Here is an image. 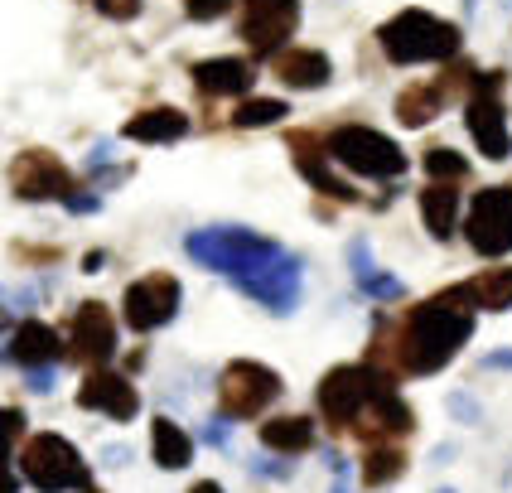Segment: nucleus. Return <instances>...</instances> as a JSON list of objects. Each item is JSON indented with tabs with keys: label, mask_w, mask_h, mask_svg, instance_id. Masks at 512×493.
<instances>
[{
	"label": "nucleus",
	"mask_w": 512,
	"mask_h": 493,
	"mask_svg": "<svg viewBox=\"0 0 512 493\" xmlns=\"http://www.w3.org/2000/svg\"><path fill=\"white\" fill-rule=\"evenodd\" d=\"M184 247L208 271L232 276L266 310H276V315L295 310V300H300V261L285 257L271 237L247 228H203V232H189Z\"/></svg>",
	"instance_id": "f257e3e1"
},
{
	"label": "nucleus",
	"mask_w": 512,
	"mask_h": 493,
	"mask_svg": "<svg viewBox=\"0 0 512 493\" xmlns=\"http://www.w3.org/2000/svg\"><path fill=\"white\" fill-rule=\"evenodd\" d=\"M469 334H474V300H469L464 286H450V290H440V295H430L426 305H416L397 329L387 324V339L392 344H377L372 339V353L392 348L387 373L401 382L406 373H440L459 348L469 344Z\"/></svg>",
	"instance_id": "f03ea898"
},
{
	"label": "nucleus",
	"mask_w": 512,
	"mask_h": 493,
	"mask_svg": "<svg viewBox=\"0 0 512 493\" xmlns=\"http://www.w3.org/2000/svg\"><path fill=\"white\" fill-rule=\"evenodd\" d=\"M392 387H397V377L372 368V363H339V368H329V373L319 377V387H314L319 421L334 435H353V426L368 411L372 397H382Z\"/></svg>",
	"instance_id": "7ed1b4c3"
},
{
	"label": "nucleus",
	"mask_w": 512,
	"mask_h": 493,
	"mask_svg": "<svg viewBox=\"0 0 512 493\" xmlns=\"http://www.w3.org/2000/svg\"><path fill=\"white\" fill-rule=\"evenodd\" d=\"M15 455H20V479H25L34 493H97L83 450H78L68 435L34 431Z\"/></svg>",
	"instance_id": "20e7f679"
},
{
	"label": "nucleus",
	"mask_w": 512,
	"mask_h": 493,
	"mask_svg": "<svg viewBox=\"0 0 512 493\" xmlns=\"http://www.w3.org/2000/svg\"><path fill=\"white\" fill-rule=\"evenodd\" d=\"M377 44L392 63H450L464 49V34L430 10H397L377 29Z\"/></svg>",
	"instance_id": "39448f33"
},
{
	"label": "nucleus",
	"mask_w": 512,
	"mask_h": 493,
	"mask_svg": "<svg viewBox=\"0 0 512 493\" xmlns=\"http://www.w3.org/2000/svg\"><path fill=\"white\" fill-rule=\"evenodd\" d=\"M324 155L353 174L368 179H401L406 174V150L377 126H334L324 136Z\"/></svg>",
	"instance_id": "423d86ee"
},
{
	"label": "nucleus",
	"mask_w": 512,
	"mask_h": 493,
	"mask_svg": "<svg viewBox=\"0 0 512 493\" xmlns=\"http://www.w3.org/2000/svg\"><path fill=\"white\" fill-rule=\"evenodd\" d=\"M285 382L276 368L256 363V358H232L228 368L218 373V411L223 421H256L271 406L281 402Z\"/></svg>",
	"instance_id": "0eeeda50"
},
{
	"label": "nucleus",
	"mask_w": 512,
	"mask_h": 493,
	"mask_svg": "<svg viewBox=\"0 0 512 493\" xmlns=\"http://www.w3.org/2000/svg\"><path fill=\"white\" fill-rule=\"evenodd\" d=\"M503 87H508V73L493 68V73H479L474 92L464 97V126L474 145L484 150V160H508L512 155V131H508V107H503Z\"/></svg>",
	"instance_id": "6e6552de"
},
{
	"label": "nucleus",
	"mask_w": 512,
	"mask_h": 493,
	"mask_svg": "<svg viewBox=\"0 0 512 493\" xmlns=\"http://www.w3.org/2000/svg\"><path fill=\"white\" fill-rule=\"evenodd\" d=\"M464 242L488 261H503L512 252V184H488L469 199L464 213Z\"/></svg>",
	"instance_id": "1a4fd4ad"
},
{
	"label": "nucleus",
	"mask_w": 512,
	"mask_h": 493,
	"mask_svg": "<svg viewBox=\"0 0 512 493\" xmlns=\"http://www.w3.org/2000/svg\"><path fill=\"white\" fill-rule=\"evenodd\" d=\"M179 300H184L179 276L150 271L141 281H131L126 295H121V324L136 329V334H155V329H165V324L179 315Z\"/></svg>",
	"instance_id": "9d476101"
},
{
	"label": "nucleus",
	"mask_w": 512,
	"mask_h": 493,
	"mask_svg": "<svg viewBox=\"0 0 512 493\" xmlns=\"http://www.w3.org/2000/svg\"><path fill=\"white\" fill-rule=\"evenodd\" d=\"M5 179H10V194L25 203H44V199H73V189H78V179H73V170L58 160L54 150H20L15 160H10V170H5Z\"/></svg>",
	"instance_id": "9b49d317"
},
{
	"label": "nucleus",
	"mask_w": 512,
	"mask_h": 493,
	"mask_svg": "<svg viewBox=\"0 0 512 493\" xmlns=\"http://www.w3.org/2000/svg\"><path fill=\"white\" fill-rule=\"evenodd\" d=\"M63 358L92 368H107L116 358V315L102 300H78V310L68 319V339H63Z\"/></svg>",
	"instance_id": "f8f14e48"
},
{
	"label": "nucleus",
	"mask_w": 512,
	"mask_h": 493,
	"mask_svg": "<svg viewBox=\"0 0 512 493\" xmlns=\"http://www.w3.org/2000/svg\"><path fill=\"white\" fill-rule=\"evenodd\" d=\"M300 29V0H242V44L261 58H276Z\"/></svg>",
	"instance_id": "ddd939ff"
},
{
	"label": "nucleus",
	"mask_w": 512,
	"mask_h": 493,
	"mask_svg": "<svg viewBox=\"0 0 512 493\" xmlns=\"http://www.w3.org/2000/svg\"><path fill=\"white\" fill-rule=\"evenodd\" d=\"M78 406H83V411H97V416H107V421H116V426H126V421L141 416V392H136V382H131L126 373L92 368V373H83V382H78Z\"/></svg>",
	"instance_id": "4468645a"
},
{
	"label": "nucleus",
	"mask_w": 512,
	"mask_h": 493,
	"mask_svg": "<svg viewBox=\"0 0 512 493\" xmlns=\"http://www.w3.org/2000/svg\"><path fill=\"white\" fill-rule=\"evenodd\" d=\"M285 150H290L295 170L305 174L319 194H329V199H339V203H363V194H358V189H348V179H339V174L329 170L324 141H319L314 131H290V136H285Z\"/></svg>",
	"instance_id": "2eb2a0df"
},
{
	"label": "nucleus",
	"mask_w": 512,
	"mask_h": 493,
	"mask_svg": "<svg viewBox=\"0 0 512 493\" xmlns=\"http://www.w3.org/2000/svg\"><path fill=\"white\" fill-rule=\"evenodd\" d=\"M10 363H20V368H34V373H49L54 363H63V334H58L54 324H44V319H20L15 329H10Z\"/></svg>",
	"instance_id": "dca6fc26"
},
{
	"label": "nucleus",
	"mask_w": 512,
	"mask_h": 493,
	"mask_svg": "<svg viewBox=\"0 0 512 493\" xmlns=\"http://www.w3.org/2000/svg\"><path fill=\"white\" fill-rule=\"evenodd\" d=\"M189 78L199 87L203 97H242V92H252L256 83V68L252 58H199L194 68H189Z\"/></svg>",
	"instance_id": "f3484780"
},
{
	"label": "nucleus",
	"mask_w": 512,
	"mask_h": 493,
	"mask_svg": "<svg viewBox=\"0 0 512 493\" xmlns=\"http://www.w3.org/2000/svg\"><path fill=\"white\" fill-rule=\"evenodd\" d=\"M271 73L285 87H295V92H319V87H329V78H334V63H329V54H319V49H281V54L271 58Z\"/></svg>",
	"instance_id": "a211bd4d"
},
{
	"label": "nucleus",
	"mask_w": 512,
	"mask_h": 493,
	"mask_svg": "<svg viewBox=\"0 0 512 493\" xmlns=\"http://www.w3.org/2000/svg\"><path fill=\"white\" fill-rule=\"evenodd\" d=\"M121 136L141 145H174L179 136H189V116L179 107H145V112H136L121 126Z\"/></svg>",
	"instance_id": "6ab92c4d"
},
{
	"label": "nucleus",
	"mask_w": 512,
	"mask_h": 493,
	"mask_svg": "<svg viewBox=\"0 0 512 493\" xmlns=\"http://www.w3.org/2000/svg\"><path fill=\"white\" fill-rule=\"evenodd\" d=\"M314 416H271V421H261L256 426V440L266 445V450H276V455H305L314 450Z\"/></svg>",
	"instance_id": "aec40b11"
},
{
	"label": "nucleus",
	"mask_w": 512,
	"mask_h": 493,
	"mask_svg": "<svg viewBox=\"0 0 512 493\" xmlns=\"http://www.w3.org/2000/svg\"><path fill=\"white\" fill-rule=\"evenodd\" d=\"M459 208H464L459 184H430V189H421V223L430 228L435 242H450V237H455Z\"/></svg>",
	"instance_id": "412c9836"
},
{
	"label": "nucleus",
	"mask_w": 512,
	"mask_h": 493,
	"mask_svg": "<svg viewBox=\"0 0 512 493\" xmlns=\"http://www.w3.org/2000/svg\"><path fill=\"white\" fill-rule=\"evenodd\" d=\"M150 455H155L160 469H189V460H194V435L184 431L179 421H170V416H155L150 421Z\"/></svg>",
	"instance_id": "4be33fe9"
},
{
	"label": "nucleus",
	"mask_w": 512,
	"mask_h": 493,
	"mask_svg": "<svg viewBox=\"0 0 512 493\" xmlns=\"http://www.w3.org/2000/svg\"><path fill=\"white\" fill-rule=\"evenodd\" d=\"M440 107H445V97H440V87L435 83H411L397 92V121L401 126H411V131H421V126H430L435 116H440Z\"/></svg>",
	"instance_id": "5701e85b"
},
{
	"label": "nucleus",
	"mask_w": 512,
	"mask_h": 493,
	"mask_svg": "<svg viewBox=\"0 0 512 493\" xmlns=\"http://www.w3.org/2000/svg\"><path fill=\"white\" fill-rule=\"evenodd\" d=\"M474 310H512V266H488L474 281H464Z\"/></svg>",
	"instance_id": "b1692460"
},
{
	"label": "nucleus",
	"mask_w": 512,
	"mask_h": 493,
	"mask_svg": "<svg viewBox=\"0 0 512 493\" xmlns=\"http://www.w3.org/2000/svg\"><path fill=\"white\" fill-rule=\"evenodd\" d=\"M406 474V450L401 445H368L363 455V489H387Z\"/></svg>",
	"instance_id": "393cba45"
},
{
	"label": "nucleus",
	"mask_w": 512,
	"mask_h": 493,
	"mask_svg": "<svg viewBox=\"0 0 512 493\" xmlns=\"http://www.w3.org/2000/svg\"><path fill=\"white\" fill-rule=\"evenodd\" d=\"M285 107L281 97H247L237 112H232V126L237 131H256V126H276V121H285Z\"/></svg>",
	"instance_id": "a878e982"
},
{
	"label": "nucleus",
	"mask_w": 512,
	"mask_h": 493,
	"mask_svg": "<svg viewBox=\"0 0 512 493\" xmlns=\"http://www.w3.org/2000/svg\"><path fill=\"white\" fill-rule=\"evenodd\" d=\"M426 174L435 184H459V179H469V160L450 145H435V150H426Z\"/></svg>",
	"instance_id": "bb28decb"
},
{
	"label": "nucleus",
	"mask_w": 512,
	"mask_h": 493,
	"mask_svg": "<svg viewBox=\"0 0 512 493\" xmlns=\"http://www.w3.org/2000/svg\"><path fill=\"white\" fill-rule=\"evenodd\" d=\"M29 440V416L25 406H0V460H10Z\"/></svg>",
	"instance_id": "cd10ccee"
},
{
	"label": "nucleus",
	"mask_w": 512,
	"mask_h": 493,
	"mask_svg": "<svg viewBox=\"0 0 512 493\" xmlns=\"http://www.w3.org/2000/svg\"><path fill=\"white\" fill-rule=\"evenodd\" d=\"M10 257L25 261V266H54L63 257V247H29V242H10Z\"/></svg>",
	"instance_id": "c85d7f7f"
},
{
	"label": "nucleus",
	"mask_w": 512,
	"mask_h": 493,
	"mask_svg": "<svg viewBox=\"0 0 512 493\" xmlns=\"http://www.w3.org/2000/svg\"><path fill=\"white\" fill-rule=\"evenodd\" d=\"M237 0H184V15L189 20H223Z\"/></svg>",
	"instance_id": "c756f323"
},
{
	"label": "nucleus",
	"mask_w": 512,
	"mask_h": 493,
	"mask_svg": "<svg viewBox=\"0 0 512 493\" xmlns=\"http://www.w3.org/2000/svg\"><path fill=\"white\" fill-rule=\"evenodd\" d=\"M87 5H97V10L107 15V20H136L145 0H87Z\"/></svg>",
	"instance_id": "7c9ffc66"
},
{
	"label": "nucleus",
	"mask_w": 512,
	"mask_h": 493,
	"mask_svg": "<svg viewBox=\"0 0 512 493\" xmlns=\"http://www.w3.org/2000/svg\"><path fill=\"white\" fill-rule=\"evenodd\" d=\"M363 290H368V295H377V300H392V295H401V281H397V276H368V281H363Z\"/></svg>",
	"instance_id": "2f4dec72"
},
{
	"label": "nucleus",
	"mask_w": 512,
	"mask_h": 493,
	"mask_svg": "<svg viewBox=\"0 0 512 493\" xmlns=\"http://www.w3.org/2000/svg\"><path fill=\"white\" fill-rule=\"evenodd\" d=\"M0 493H20V474L10 460H0Z\"/></svg>",
	"instance_id": "473e14b6"
},
{
	"label": "nucleus",
	"mask_w": 512,
	"mask_h": 493,
	"mask_svg": "<svg viewBox=\"0 0 512 493\" xmlns=\"http://www.w3.org/2000/svg\"><path fill=\"white\" fill-rule=\"evenodd\" d=\"M102 266H107V252H87V257H83V271H87V276H97Z\"/></svg>",
	"instance_id": "72a5a7b5"
},
{
	"label": "nucleus",
	"mask_w": 512,
	"mask_h": 493,
	"mask_svg": "<svg viewBox=\"0 0 512 493\" xmlns=\"http://www.w3.org/2000/svg\"><path fill=\"white\" fill-rule=\"evenodd\" d=\"M484 363H488V368H512V353H488Z\"/></svg>",
	"instance_id": "f704fd0d"
},
{
	"label": "nucleus",
	"mask_w": 512,
	"mask_h": 493,
	"mask_svg": "<svg viewBox=\"0 0 512 493\" xmlns=\"http://www.w3.org/2000/svg\"><path fill=\"white\" fill-rule=\"evenodd\" d=\"M189 493H223V484H218V479H199Z\"/></svg>",
	"instance_id": "c9c22d12"
},
{
	"label": "nucleus",
	"mask_w": 512,
	"mask_h": 493,
	"mask_svg": "<svg viewBox=\"0 0 512 493\" xmlns=\"http://www.w3.org/2000/svg\"><path fill=\"white\" fill-rule=\"evenodd\" d=\"M5 329H10V315H5V310H0V334H5Z\"/></svg>",
	"instance_id": "e433bc0d"
}]
</instances>
